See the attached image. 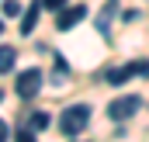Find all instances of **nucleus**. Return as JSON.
<instances>
[{
	"label": "nucleus",
	"mask_w": 149,
	"mask_h": 142,
	"mask_svg": "<svg viewBox=\"0 0 149 142\" xmlns=\"http://www.w3.org/2000/svg\"><path fill=\"white\" fill-rule=\"evenodd\" d=\"M87 125H90V107H87V104H73V107H66V111H63V118H59L63 135H80Z\"/></svg>",
	"instance_id": "obj_1"
},
{
	"label": "nucleus",
	"mask_w": 149,
	"mask_h": 142,
	"mask_svg": "<svg viewBox=\"0 0 149 142\" xmlns=\"http://www.w3.org/2000/svg\"><path fill=\"white\" fill-rule=\"evenodd\" d=\"M139 107H142V101H139L135 94H125V97H114L111 104H108V114H111L114 121H125V118H132Z\"/></svg>",
	"instance_id": "obj_2"
},
{
	"label": "nucleus",
	"mask_w": 149,
	"mask_h": 142,
	"mask_svg": "<svg viewBox=\"0 0 149 142\" xmlns=\"http://www.w3.org/2000/svg\"><path fill=\"white\" fill-rule=\"evenodd\" d=\"M14 90H17V97H35L38 90H42V73L31 66V70H24V73H17V83H14Z\"/></svg>",
	"instance_id": "obj_3"
},
{
	"label": "nucleus",
	"mask_w": 149,
	"mask_h": 142,
	"mask_svg": "<svg viewBox=\"0 0 149 142\" xmlns=\"http://www.w3.org/2000/svg\"><path fill=\"white\" fill-rule=\"evenodd\" d=\"M83 17H87V7H83V3H73V7L66 3V7L59 10V17H56V28H59V31H70V28L80 24Z\"/></svg>",
	"instance_id": "obj_4"
},
{
	"label": "nucleus",
	"mask_w": 149,
	"mask_h": 142,
	"mask_svg": "<svg viewBox=\"0 0 149 142\" xmlns=\"http://www.w3.org/2000/svg\"><path fill=\"white\" fill-rule=\"evenodd\" d=\"M135 73H149L146 63H128V66H118V70L108 73V83H114V87H121V83H128Z\"/></svg>",
	"instance_id": "obj_5"
},
{
	"label": "nucleus",
	"mask_w": 149,
	"mask_h": 142,
	"mask_svg": "<svg viewBox=\"0 0 149 142\" xmlns=\"http://www.w3.org/2000/svg\"><path fill=\"white\" fill-rule=\"evenodd\" d=\"M114 14H118V0H108L104 10H101V17H97V31H101L104 38L111 35V17H114Z\"/></svg>",
	"instance_id": "obj_6"
},
{
	"label": "nucleus",
	"mask_w": 149,
	"mask_h": 142,
	"mask_svg": "<svg viewBox=\"0 0 149 142\" xmlns=\"http://www.w3.org/2000/svg\"><path fill=\"white\" fill-rule=\"evenodd\" d=\"M38 14H42V0H35L28 10H24V17H21V35H31L38 24Z\"/></svg>",
	"instance_id": "obj_7"
},
{
	"label": "nucleus",
	"mask_w": 149,
	"mask_h": 142,
	"mask_svg": "<svg viewBox=\"0 0 149 142\" xmlns=\"http://www.w3.org/2000/svg\"><path fill=\"white\" fill-rule=\"evenodd\" d=\"M17 63V49L14 45H0V73H10Z\"/></svg>",
	"instance_id": "obj_8"
},
{
	"label": "nucleus",
	"mask_w": 149,
	"mask_h": 142,
	"mask_svg": "<svg viewBox=\"0 0 149 142\" xmlns=\"http://www.w3.org/2000/svg\"><path fill=\"white\" fill-rule=\"evenodd\" d=\"M28 125H31V128H35V132H42V128H45V125H49V114H45V111H35V114H31V118H28Z\"/></svg>",
	"instance_id": "obj_9"
},
{
	"label": "nucleus",
	"mask_w": 149,
	"mask_h": 142,
	"mask_svg": "<svg viewBox=\"0 0 149 142\" xmlns=\"http://www.w3.org/2000/svg\"><path fill=\"white\" fill-rule=\"evenodd\" d=\"M0 7H3V17H17V14H21V3H17V0H3Z\"/></svg>",
	"instance_id": "obj_10"
},
{
	"label": "nucleus",
	"mask_w": 149,
	"mask_h": 142,
	"mask_svg": "<svg viewBox=\"0 0 149 142\" xmlns=\"http://www.w3.org/2000/svg\"><path fill=\"white\" fill-rule=\"evenodd\" d=\"M70 0H42V7H49V10H63Z\"/></svg>",
	"instance_id": "obj_11"
},
{
	"label": "nucleus",
	"mask_w": 149,
	"mask_h": 142,
	"mask_svg": "<svg viewBox=\"0 0 149 142\" xmlns=\"http://www.w3.org/2000/svg\"><path fill=\"white\" fill-rule=\"evenodd\" d=\"M14 142H35V135H31V132H17V135H14Z\"/></svg>",
	"instance_id": "obj_12"
},
{
	"label": "nucleus",
	"mask_w": 149,
	"mask_h": 142,
	"mask_svg": "<svg viewBox=\"0 0 149 142\" xmlns=\"http://www.w3.org/2000/svg\"><path fill=\"white\" fill-rule=\"evenodd\" d=\"M7 135H10V128H7V121L0 118V142H7Z\"/></svg>",
	"instance_id": "obj_13"
},
{
	"label": "nucleus",
	"mask_w": 149,
	"mask_h": 142,
	"mask_svg": "<svg viewBox=\"0 0 149 142\" xmlns=\"http://www.w3.org/2000/svg\"><path fill=\"white\" fill-rule=\"evenodd\" d=\"M0 35H3V21H0Z\"/></svg>",
	"instance_id": "obj_14"
},
{
	"label": "nucleus",
	"mask_w": 149,
	"mask_h": 142,
	"mask_svg": "<svg viewBox=\"0 0 149 142\" xmlns=\"http://www.w3.org/2000/svg\"><path fill=\"white\" fill-rule=\"evenodd\" d=\"M0 101H3V94H0Z\"/></svg>",
	"instance_id": "obj_15"
}]
</instances>
